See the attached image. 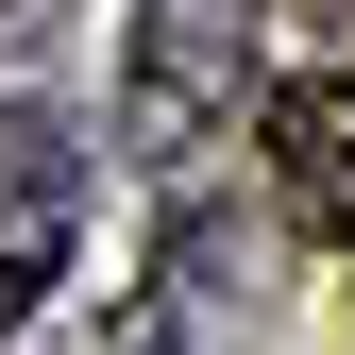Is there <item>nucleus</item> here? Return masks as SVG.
Listing matches in <instances>:
<instances>
[{
  "label": "nucleus",
  "mask_w": 355,
  "mask_h": 355,
  "mask_svg": "<svg viewBox=\"0 0 355 355\" xmlns=\"http://www.w3.org/2000/svg\"><path fill=\"white\" fill-rule=\"evenodd\" d=\"M68 237H85V153H68L51 102H17L0 119V338L68 288Z\"/></svg>",
  "instance_id": "f257e3e1"
},
{
  "label": "nucleus",
  "mask_w": 355,
  "mask_h": 355,
  "mask_svg": "<svg viewBox=\"0 0 355 355\" xmlns=\"http://www.w3.org/2000/svg\"><path fill=\"white\" fill-rule=\"evenodd\" d=\"M220 119H237V34L203 0H153V34H136V153H203Z\"/></svg>",
  "instance_id": "f03ea898"
},
{
  "label": "nucleus",
  "mask_w": 355,
  "mask_h": 355,
  "mask_svg": "<svg viewBox=\"0 0 355 355\" xmlns=\"http://www.w3.org/2000/svg\"><path fill=\"white\" fill-rule=\"evenodd\" d=\"M271 169H288V203L355 254V85H271Z\"/></svg>",
  "instance_id": "7ed1b4c3"
}]
</instances>
